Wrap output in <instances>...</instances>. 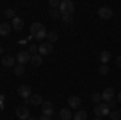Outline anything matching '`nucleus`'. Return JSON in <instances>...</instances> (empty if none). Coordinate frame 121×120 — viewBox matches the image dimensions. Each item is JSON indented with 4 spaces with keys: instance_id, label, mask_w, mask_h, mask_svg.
Returning a JSON list of instances; mask_svg holds the SVG:
<instances>
[{
    "instance_id": "nucleus-1",
    "label": "nucleus",
    "mask_w": 121,
    "mask_h": 120,
    "mask_svg": "<svg viewBox=\"0 0 121 120\" xmlns=\"http://www.w3.org/2000/svg\"><path fill=\"white\" fill-rule=\"evenodd\" d=\"M58 10H60L61 15H71L73 16V13H74V3L71 0H63L60 3V8Z\"/></svg>"
},
{
    "instance_id": "nucleus-2",
    "label": "nucleus",
    "mask_w": 121,
    "mask_h": 120,
    "mask_svg": "<svg viewBox=\"0 0 121 120\" xmlns=\"http://www.w3.org/2000/svg\"><path fill=\"white\" fill-rule=\"evenodd\" d=\"M94 114H95V117H107L108 114H110V107H108V104H99V106H95L94 107Z\"/></svg>"
},
{
    "instance_id": "nucleus-3",
    "label": "nucleus",
    "mask_w": 121,
    "mask_h": 120,
    "mask_svg": "<svg viewBox=\"0 0 121 120\" xmlns=\"http://www.w3.org/2000/svg\"><path fill=\"white\" fill-rule=\"evenodd\" d=\"M31 54H29L28 50H21L18 52V55H16V60H18V65H26L28 62H31Z\"/></svg>"
},
{
    "instance_id": "nucleus-4",
    "label": "nucleus",
    "mask_w": 121,
    "mask_h": 120,
    "mask_svg": "<svg viewBox=\"0 0 121 120\" xmlns=\"http://www.w3.org/2000/svg\"><path fill=\"white\" fill-rule=\"evenodd\" d=\"M53 114H55V110H53V104H52L50 101H44V104H42V115L53 117Z\"/></svg>"
},
{
    "instance_id": "nucleus-5",
    "label": "nucleus",
    "mask_w": 121,
    "mask_h": 120,
    "mask_svg": "<svg viewBox=\"0 0 121 120\" xmlns=\"http://www.w3.org/2000/svg\"><path fill=\"white\" fill-rule=\"evenodd\" d=\"M97 13H99V16L102 19H110L113 16V10L110 8V7H100Z\"/></svg>"
},
{
    "instance_id": "nucleus-6",
    "label": "nucleus",
    "mask_w": 121,
    "mask_h": 120,
    "mask_svg": "<svg viewBox=\"0 0 121 120\" xmlns=\"http://www.w3.org/2000/svg\"><path fill=\"white\" fill-rule=\"evenodd\" d=\"M18 94L23 97V99H29L32 94H31V88H29L28 84H21L18 86Z\"/></svg>"
},
{
    "instance_id": "nucleus-7",
    "label": "nucleus",
    "mask_w": 121,
    "mask_h": 120,
    "mask_svg": "<svg viewBox=\"0 0 121 120\" xmlns=\"http://www.w3.org/2000/svg\"><path fill=\"white\" fill-rule=\"evenodd\" d=\"M16 117L21 120H28L31 115H29V110H28V107L26 106H23V107H18L16 109Z\"/></svg>"
},
{
    "instance_id": "nucleus-8",
    "label": "nucleus",
    "mask_w": 121,
    "mask_h": 120,
    "mask_svg": "<svg viewBox=\"0 0 121 120\" xmlns=\"http://www.w3.org/2000/svg\"><path fill=\"white\" fill-rule=\"evenodd\" d=\"M52 52V44L50 42H42L39 46V55H48Z\"/></svg>"
},
{
    "instance_id": "nucleus-9",
    "label": "nucleus",
    "mask_w": 121,
    "mask_h": 120,
    "mask_svg": "<svg viewBox=\"0 0 121 120\" xmlns=\"http://www.w3.org/2000/svg\"><path fill=\"white\" fill-rule=\"evenodd\" d=\"M68 104H69V109H78L81 106V97L78 96H69L68 97Z\"/></svg>"
},
{
    "instance_id": "nucleus-10",
    "label": "nucleus",
    "mask_w": 121,
    "mask_h": 120,
    "mask_svg": "<svg viewBox=\"0 0 121 120\" xmlns=\"http://www.w3.org/2000/svg\"><path fill=\"white\" fill-rule=\"evenodd\" d=\"M113 97H115V89H113V88H107V89L102 92V99H103V101L110 102Z\"/></svg>"
},
{
    "instance_id": "nucleus-11",
    "label": "nucleus",
    "mask_w": 121,
    "mask_h": 120,
    "mask_svg": "<svg viewBox=\"0 0 121 120\" xmlns=\"http://www.w3.org/2000/svg\"><path fill=\"white\" fill-rule=\"evenodd\" d=\"M42 29H45L42 23H39V21H36V23H32V24H31V36L34 37L36 34H37V33H40Z\"/></svg>"
},
{
    "instance_id": "nucleus-12",
    "label": "nucleus",
    "mask_w": 121,
    "mask_h": 120,
    "mask_svg": "<svg viewBox=\"0 0 121 120\" xmlns=\"http://www.w3.org/2000/svg\"><path fill=\"white\" fill-rule=\"evenodd\" d=\"M29 104H32V106H42L44 104V99H42L40 94H32L29 97Z\"/></svg>"
},
{
    "instance_id": "nucleus-13",
    "label": "nucleus",
    "mask_w": 121,
    "mask_h": 120,
    "mask_svg": "<svg viewBox=\"0 0 121 120\" xmlns=\"http://www.w3.org/2000/svg\"><path fill=\"white\" fill-rule=\"evenodd\" d=\"M11 28L16 29V31H21V29L24 28V21L21 18H18V16H15L13 18V23H11Z\"/></svg>"
},
{
    "instance_id": "nucleus-14",
    "label": "nucleus",
    "mask_w": 121,
    "mask_h": 120,
    "mask_svg": "<svg viewBox=\"0 0 121 120\" xmlns=\"http://www.w3.org/2000/svg\"><path fill=\"white\" fill-rule=\"evenodd\" d=\"M2 65H5V67H13V68H15V57L5 55L2 58Z\"/></svg>"
},
{
    "instance_id": "nucleus-15",
    "label": "nucleus",
    "mask_w": 121,
    "mask_h": 120,
    "mask_svg": "<svg viewBox=\"0 0 121 120\" xmlns=\"http://www.w3.org/2000/svg\"><path fill=\"white\" fill-rule=\"evenodd\" d=\"M10 31H11V24H8V23L3 21V23L0 24V34H2V36H8Z\"/></svg>"
},
{
    "instance_id": "nucleus-16",
    "label": "nucleus",
    "mask_w": 121,
    "mask_h": 120,
    "mask_svg": "<svg viewBox=\"0 0 121 120\" xmlns=\"http://www.w3.org/2000/svg\"><path fill=\"white\" fill-rule=\"evenodd\" d=\"M31 65H32V67H36V68H37V67H40V65H42V55L34 54V55L31 57Z\"/></svg>"
},
{
    "instance_id": "nucleus-17",
    "label": "nucleus",
    "mask_w": 121,
    "mask_h": 120,
    "mask_svg": "<svg viewBox=\"0 0 121 120\" xmlns=\"http://www.w3.org/2000/svg\"><path fill=\"white\" fill-rule=\"evenodd\" d=\"M58 115H60V119H61V120H69L71 117H73V115H71V110H69V109H61Z\"/></svg>"
},
{
    "instance_id": "nucleus-18",
    "label": "nucleus",
    "mask_w": 121,
    "mask_h": 120,
    "mask_svg": "<svg viewBox=\"0 0 121 120\" xmlns=\"http://www.w3.org/2000/svg\"><path fill=\"white\" fill-rule=\"evenodd\" d=\"M110 52L108 50H103L102 54H100V62H102V65H107L108 63V60H110Z\"/></svg>"
},
{
    "instance_id": "nucleus-19",
    "label": "nucleus",
    "mask_w": 121,
    "mask_h": 120,
    "mask_svg": "<svg viewBox=\"0 0 121 120\" xmlns=\"http://www.w3.org/2000/svg\"><path fill=\"white\" fill-rule=\"evenodd\" d=\"M48 16H50L52 19H60V18H61V13H60V10L50 8V10H48Z\"/></svg>"
},
{
    "instance_id": "nucleus-20",
    "label": "nucleus",
    "mask_w": 121,
    "mask_h": 120,
    "mask_svg": "<svg viewBox=\"0 0 121 120\" xmlns=\"http://www.w3.org/2000/svg\"><path fill=\"white\" fill-rule=\"evenodd\" d=\"M73 117H74L73 120H87V112L86 110H78L76 115H73Z\"/></svg>"
},
{
    "instance_id": "nucleus-21",
    "label": "nucleus",
    "mask_w": 121,
    "mask_h": 120,
    "mask_svg": "<svg viewBox=\"0 0 121 120\" xmlns=\"http://www.w3.org/2000/svg\"><path fill=\"white\" fill-rule=\"evenodd\" d=\"M47 39H48L50 44H52V42H56V41H58V34H56V31H50V33H47Z\"/></svg>"
},
{
    "instance_id": "nucleus-22",
    "label": "nucleus",
    "mask_w": 121,
    "mask_h": 120,
    "mask_svg": "<svg viewBox=\"0 0 121 120\" xmlns=\"http://www.w3.org/2000/svg\"><path fill=\"white\" fill-rule=\"evenodd\" d=\"M108 117H110L112 120H120L121 119V114H120V110H110Z\"/></svg>"
},
{
    "instance_id": "nucleus-23",
    "label": "nucleus",
    "mask_w": 121,
    "mask_h": 120,
    "mask_svg": "<svg viewBox=\"0 0 121 120\" xmlns=\"http://www.w3.org/2000/svg\"><path fill=\"white\" fill-rule=\"evenodd\" d=\"M23 73H24V65H15V75L21 76Z\"/></svg>"
},
{
    "instance_id": "nucleus-24",
    "label": "nucleus",
    "mask_w": 121,
    "mask_h": 120,
    "mask_svg": "<svg viewBox=\"0 0 121 120\" xmlns=\"http://www.w3.org/2000/svg\"><path fill=\"white\" fill-rule=\"evenodd\" d=\"M108 72H110L108 65H100V68H99V73L100 75H108Z\"/></svg>"
},
{
    "instance_id": "nucleus-25",
    "label": "nucleus",
    "mask_w": 121,
    "mask_h": 120,
    "mask_svg": "<svg viewBox=\"0 0 121 120\" xmlns=\"http://www.w3.org/2000/svg\"><path fill=\"white\" fill-rule=\"evenodd\" d=\"M102 101H103V99H102V94H97V92H95V94H92V102H95V104H100Z\"/></svg>"
},
{
    "instance_id": "nucleus-26",
    "label": "nucleus",
    "mask_w": 121,
    "mask_h": 120,
    "mask_svg": "<svg viewBox=\"0 0 121 120\" xmlns=\"http://www.w3.org/2000/svg\"><path fill=\"white\" fill-rule=\"evenodd\" d=\"M34 37H36V39H40V41H42V39H47V31H45V29H42V31L37 33Z\"/></svg>"
},
{
    "instance_id": "nucleus-27",
    "label": "nucleus",
    "mask_w": 121,
    "mask_h": 120,
    "mask_svg": "<svg viewBox=\"0 0 121 120\" xmlns=\"http://www.w3.org/2000/svg\"><path fill=\"white\" fill-rule=\"evenodd\" d=\"M5 16L13 19V18H15V10H13V8H7V10H5Z\"/></svg>"
},
{
    "instance_id": "nucleus-28",
    "label": "nucleus",
    "mask_w": 121,
    "mask_h": 120,
    "mask_svg": "<svg viewBox=\"0 0 121 120\" xmlns=\"http://www.w3.org/2000/svg\"><path fill=\"white\" fill-rule=\"evenodd\" d=\"M60 3H61V2H58V0H50V2H48V5H50V8H60Z\"/></svg>"
},
{
    "instance_id": "nucleus-29",
    "label": "nucleus",
    "mask_w": 121,
    "mask_h": 120,
    "mask_svg": "<svg viewBox=\"0 0 121 120\" xmlns=\"http://www.w3.org/2000/svg\"><path fill=\"white\" fill-rule=\"evenodd\" d=\"M28 52L29 54H34V52H39V46H36V44H31L28 49Z\"/></svg>"
},
{
    "instance_id": "nucleus-30",
    "label": "nucleus",
    "mask_w": 121,
    "mask_h": 120,
    "mask_svg": "<svg viewBox=\"0 0 121 120\" xmlns=\"http://www.w3.org/2000/svg\"><path fill=\"white\" fill-rule=\"evenodd\" d=\"M61 19H63L65 23H73V16H71V15H61Z\"/></svg>"
},
{
    "instance_id": "nucleus-31",
    "label": "nucleus",
    "mask_w": 121,
    "mask_h": 120,
    "mask_svg": "<svg viewBox=\"0 0 121 120\" xmlns=\"http://www.w3.org/2000/svg\"><path fill=\"white\" fill-rule=\"evenodd\" d=\"M107 104H108V107L112 109V107H115V106L118 104V101H115V99H112V101H110V102H107Z\"/></svg>"
},
{
    "instance_id": "nucleus-32",
    "label": "nucleus",
    "mask_w": 121,
    "mask_h": 120,
    "mask_svg": "<svg viewBox=\"0 0 121 120\" xmlns=\"http://www.w3.org/2000/svg\"><path fill=\"white\" fill-rule=\"evenodd\" d=\"M39 120H52V117H48V115H42V117H39Z\"/></svg>"
},
{
    "instance_id": "nucleus-33",
    "label": "nucleus",
    "mask_w": 121,
    "mask_h": 120,
    "mask_svg": "<svg viewBox=\"0 0 121 120\" xmlns=\"http://www.w3.org/2000/svg\"><path fill=\"white\" fill-rule=\"evenodd\" d=\"M116 65H118V67H120V68H121V55L118 57V58H116Z\"/></svg>"
},
{
    "instance_id": "nucleus-34",
    "label": "nucleus",
    "mask_w": 121,
    "mask_h": 120,
    "mask_svg": "<svg viewBox=\"0 0 121 120\" xmlns=\"http://www.w3.org/2000/svg\"><path fill=\"white\" fill-rule=\"evenodd\" d=\"M118 102H121V92L118 94Z\"/></svg>"
},
{
    "instance_id": "nucleus-35",
    "label": "nucleus",
    "mask_w": 121,
    "mask_h": 120,
    "mask_svg": "<svg viewBox=\"0 0 121 120\" xmlns=\"http://www.w3.org/2000/svg\"><path fill=\"white\" fill-rule=\"evenodd\" d=\"M3 52H5V50H3V49H2V47H0V55H2V54H3Z\"/></svg>"
},
{
    "instance_id": "nucleus-36",
    "label": "nucleus",
    "mask_w": 121,
    "mask_h": 120,
    "mask_svg": "<svg viewBox=\"0 0 121 120\" xmlns=\"http://www.w3.org/2000/svg\"><path fill=\"white\" fill-rule=\"evenodd\" d=\"M28 120H37V119H34V117H29V119Z\"/></svg>"
},
{
    "instance_id": "nucleus-37",
    "label": "nucleus",
    "mask_w": 121,
    "mask_h": 120,
    "mask_svg": "<svg viewBox=\"0 0 121 120\" xmlns=\"http://www.w3.org/2000/svg\"><path fill=\"white\" fill-rule=\"evenodd\" d=\"M95 120H103V119H102V117H97V119H95Z\"/></svg>"
},
{
    "instance_id": "nucleus-38",
    "label": "nucleus",
    "mask_w": 121,
    "mask_h": 120,
    "mask_svg": "<svg viewBox=\"0 0 121 120\" xmlns=\"http://www.w3.org/2000/svg\"><path fill=\"white\" fill-rule=\"evenodd\" d=\"M120 114H121V109H120Z\"/></svg>"
}]
</instances>
